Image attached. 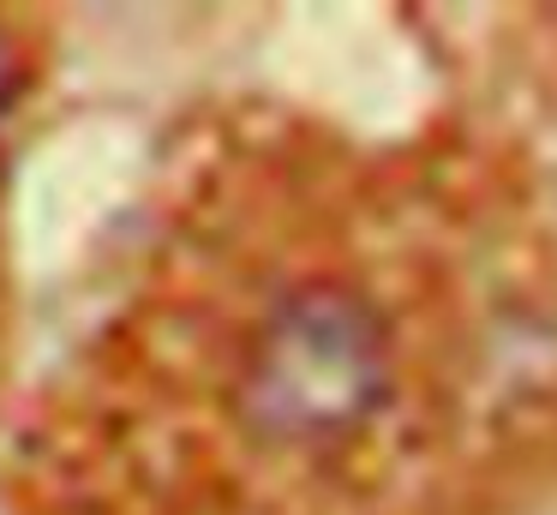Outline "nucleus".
Segmentation results:
<instances>
[{
	"mask_svg": "<svg viewBox=\"0 0 557 515\" xmlns=\"http://www.w3.org/2000/svg\"><path fill=\"white\" fill-rule=\"evenodd\" d=\"M396 354L360 287L300 282L270 306L240 366V407L258 438L324 450L372 426L389 402Z\"/></svg>",
	"mask_w": 557,
	"mask_h": 515,
	"instance_id": "nucleus-1",
	"label": "nucleus"
},
{
	"mask_svg": "<svg viewBox=\"0 0 557 515\" xmlns=\"http://www.w3.org/2000/svg\"><path fill=\"white\" fill-rule=\"evenodd\" d=\"M13 90H18V60H13V48H7V36H0V114L13 108Z\"/></svg>",
	"mask_w": 557,
	"mask_h": 515,
	"instance_id": "nucleus-2",
	"label": "nucleus"
}]
</instances>
